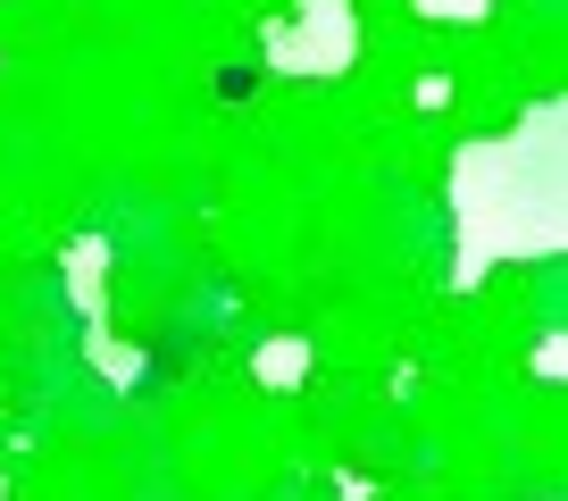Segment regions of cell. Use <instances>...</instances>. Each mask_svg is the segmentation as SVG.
I'll list each match as a JSON object with an SVG mask.
<instances>
[{"label": "cell", "mask_w": 568, "mask_h": 501, "mask_svg": "<svg viewBox=\"0 0 568 501\" xmlns=\"http://www.w3.org/2000/svg\"><path fill=\"white\" fill-rule=\"evenodd\" d=\"M260 376H302V342H293V351H267Z\"/></svg>", "instance_id": "277c9868"}, {"label": "cell", "mask_w": 568, "mask_h": 501, "mask_svg": "<svg viewBox=\"0 0 568 501\" xmlns=\"http://www.w3.org/2000/svg\"><path fill=\"white\" fill-rule=\"evenodd\" d=\"M568 151H560V101L535 109L518 134L468 143L452 160V217H460V285H477L501 259H551L568 243Z\"/></svg>", "instance_id": "6da1fadb"}, {"label": "cell", "mask_w": 568, "mask_h": 501, "mask_svg": "<svg viewBox=\"0 0 568 501\" xmlns=\"http://www.w3.org/2000/svg\"><path fill=\"white\" fill-rule=\"evenodd\" d=\"M352 51H359V18L343 0H302V9L267 34V59L293 68V75H335V68H352Z\"/></svg>", "instance_id": "7a4b0ae2"}, {"label": "cell", "mask_w": 568, "mask_h": 501, "mask_svg": "<svg viewBox=\"0 0 568 501\" xmlns=\"http://www.w3.org/2000/svg\"><path fill=\"white\" fill-rule=\"evenodd\" d=\"M409 9H418V18H485L494 0H409Z\"/></svg>", "instance_id": "3957f363"}]
</instances>
